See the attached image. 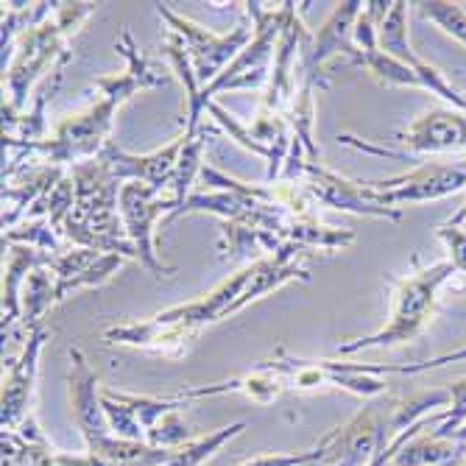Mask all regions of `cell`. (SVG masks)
Segmentation results:
<instances>
[{"instance_id":"cell-1","label":"cell","mask_w":466,"mask_h":466,"mask_svg":"<svg viewBox=\"0 0 466 466\" xmlns=\"http://www.w3.org/2000/svg\"><path fill=\"white\" fill-rule=\"evenodd\" d=\"M248 12V20L254 25V36L248 46L238 54V59L201 90L198 104L187 112V126L185 132H196L201 126V117L207 115V106L216 101V96L229 93V90H266L279 36L288 20V0L279 6H266V4H243Z\"/></svg>"},{"instance_id":"cell-2","label":"cell","mask_w":466,"mask_h":466,"mask_svg":"<svg viewBox=\"0 0 466 466\" xmlns=\"http://www.w3.org/2000/svg\"><path fill=\"white\" fill-rule=\"evenodd\" d=\"M455 274L458 271L447 260V263H433L425 268H416L408 277L394 279L389 321L366 338L344 341L341 347H338V358H347V355H355L363 350H389V347L413 341V338L431 321L436 302H439L441 285H447Z\"/></svg>"},{"instance_id":"cell-3","label":"cell","mask_w":466,"mask_h":466,"mask_svg":"<svg viewBox=\"0 0 466 466\" xmlns=\"http://www.w3.org/2000/svg\"><path fill=\"white\" fill-rule=\"evenodd\" d=\"M70 39L73 36L59 25L56 15H48L46 20L31 25L20 36L15 59H12L9 70L4 73V87L9 93V98L4 101L6 106H12L17 115H23V109L28 106V96L34 93L36 84L39 81L46 84L51 78V73L59 76L65 70V65L73 59Z\"/></svg>"},{"instance_id":"cell-4","label":"cell","mask_w":466,"mask_h":466,"mask_svg":"<svg viewBox=\"0 0 466 466\" xmlns=\"http://www.w3.org/2000/svg\"><path fill=\"white\" fill-rule=\"evenodd\" d=\"M282 179L285 182H299L319 207L329 209H341V213L352 216H366V218H386V221H402V209L400 207H383L369 182H355L341 174L329 171L321 162H310L302 143L293 137L290 154L282 167Z\"/></svg>"},{"instance_id":"cell-5","label":"cell","mask_w":466,"mask_h":466,"mask_svg":"<svg viewBox=\"0 0 466 466\" xmlns=\"http://www.w3.org/2000/svg\"><path fill=\"white\" fill-rule=\"evenodd\" d=\"M157 15L167 23V31H174L182 46L190 56L193 73L198 78V87H209L235 59L238 54L248 46L254 36V25L251 23H240L235 25L229 34H213L204 25H198L190 17H182L179 12H174L167 4H154ZM190 112V109H187Z\"/></svg>"},{"instance_id":"cell-6","label":"cell","mask_w":466,"mask_h":466,"mask_svg":"<svg viewBox=\"0 0 466 466\" xmlns=\"http://www.w3.org/2000/svg\"><path fill=\"white\" fill-rule=\"evenodd\" d=\"M177 209V201L171 196H162L154 187L143 182H126L120 187V218L129 243L137 248V263L154 277H174V268L159 263L154 248V227L162 216H171Z\"/></svg>"},{"instance_id":"cell-7","label":"cell","mask_w":466,"mask_h":466,"mask_svg":"<svg viewBox=\"0 0 466 466\" xmlns=\"http://www.w3.org/2000/svg\"><path fill=\"white\" fill-rule=\"evenodd\" d=\"M363 4L360 0H347V4H338L327 23L319 28V34L310 31V36L302 46L299 56V81L310 84L316 90L327 87V65L338 56H344V65L350 67L358 56V48L352 42V28L360 15Z\"/></svg>"},{"instance_id":"cell-8","label":"cell","mask_w":466,"mask_h":466,"mask_svg":"<svg viewBox=\"0 0 466 466\" xmlns=\"http://www.w3.org/2000/svg\"><path fill=\"white\" fill-rule=\"evenodd\" d=\"M369 187L383 207L439 201L466 190V165H419L410 174L369 182Z\"/></svg>"},{"instance_id":"cell-9","label":"cell","mask_w":466,"mask_h":466,"mask_svg":"<svg viewBox=\"0 0 466 466\" xmlns=\"http://www.w3.org/2000/svg\"><path fill=\"white\" fill-rule=\"evenodd\" d=\"M48 341L46 327L28 329V341L23 344V352L17 358H9L4 363V400H0V428L4 433L17 431L28 416H34V391H36V371H39V352Z\"/></svg>"},{"instance_id":"cell-10","label":"cell","mask_w":466,"mask_h":466,"mask_svg":"<svg viewBox=\"0 0 466 466\" xmlns=\"http://www.w3.org/2000/svg\"><path fill=\"white\" fill-rule=\"evenodd\" d=\"M101 402L112 433L126 441H146V436L159 419L187 405L177 391L167 397H146V394L112 391V389L101 391Z\"/></svg>"},{"instance_id":"cell-11","label":"cell","mask_w":466,"mask_h":466,"mask_svg":"<svg viewBox=\"0 0 466 466\" xmlns=\"http://www.w3.org/2000/svg\"><path fill=\"white\" fill-rule=\"evenodd\" d=\"M182 148H185V135L174 137L167 146L148 151V154H129V151L117 148L115 143H109L104 148L101 159L106 162V167L120 185L143 182V185L154 187L157 193H162L165 187L171 190V185H174V174H177Z\"/></svg>"},{"instance_id":"cell-12","label":"cell","mask_w":466,"mask_h":466,"mask_svg":"<svg viewBox=\"0 0 466 466\" xmlns=\"http://www.w3.org/2000/svg\"><path fill=\"white\" fill-rule=\"evenodd\" d=\"M394 140L402 146L400 151L416 162L425 154L461 151L466 148V112L458 109H431L416 117L408 129L397 132Z\"/></svg>"},{"instance_id":"cell-13","label":"cell","mask_w":466,"mask_h":466,"mask_svg":"<svg viewBox=\"0 0 466 466\" xmlns=\"http://www.w3.org/2000/svg\"><path fill=\"white\" fill-rule=\"evenodd\" d=\"M115 51L126 59V70L120 76H104L93 81V90L104 98L117 101L120 106L126 101H132L140 90H154V87H165L171 76L165 70H159L151 59H146L137 51V42L132 36L129 28H123L117 42H115Z\"/></svg>"},{"instance_id":"cell-14","label":"cell","mask_w":466,"mask_h":466,"mask_svg":"<svg viewBox=\"0 0 466 466\" xmlns=\"http://www.w3.org/2000/svg\"><path fill=\"white\" fill-rule=\"evenodd\" d=\"M196 332H190L182 324H167L157 316L143 319V321H123L115 327L104 329V341L117 344V347H132L165 358H179L187 347V341Z\"/></svg>"},{"instance_id":"cell-15","label":"cell","mask_w":466,"mask_h":466,"mask_svg":"<svg viewBox=\"0 0 466 466\" xmlns=\"http://www.w3.org/2000/svg\"><path fill=\"white\" fill-rule=\"evenodd\" d=\"M288 391V380L285 374L271 363H260L254 366L246 374H238L232 380H224V383H209V386H193V389H179L177 394L185 402L193 400H204V397H224V394H240L251 402H260V405H274L282 394Z\"/></svg>"},{"instance_id":"cell-16","label":"cell","mask_w":466,"mask_h":466,"mask_svg":"<svg viewBox=\"0 0 466 466\" xmlns=\"http://www.w3.org/2000/svg\"><path fill=\"white\" fill-rule=\"evenodd\" d=\"M51 254L34 246H9V260L4 274V338L15 321L23 319V288L34 268L48 266Z\"/></svg>"},{"instance_id":"cell-17","label":"cell","mask_w":466,"mask_h":466,"mask_svg":"<svg viewBox=\"0 0 466 466\" xmlns=\"http://www.w3.org/2000/svg\"><path fill=\"white\" fill-rule=\"evenodd\" d=\"M59 452L42 433L36 416H28L17 431L4 433V466H59Z\"/></svg>"},{"instance_id":"cell-18","label":"cell","mask_w":466,"mask_h":466,"mask_svg":"<svg viewBox=\"0 0 466 466\" xmlns=\"http://www.w3.org/2000/svg\"><path fill=\"white\" fill-rule=\"evenodd\" d=\"M466 452V444L452 439H436L433 433L413 436L394 458L391 466H439V463H455Z\"/></svg>"},{"instance_id":"cell-19","label":"cell","mask_w":466,"mask_h":466,"mask_svg":"<svg viewBox=\"0 0 466 466\" xmlns=\"http://www.w3.org/2000/svg\"><path fill=\"white\" fill-rule=\"evenodd\" d=\"M204 148H207V126L201 123L196 132H185V148H182L177 174H174V185H171V198L177 201V209L190 198L196 177H201Z\"/></svg>"},{"instance_id":"cell-20","label":"cell","mask_w":466,"mask_h":466,"mask_svg":"<svg viewBox=\"0 0 466 466\" xmlns=\"http://www.w3.org/2000/svg\"><path fill=\"white\" fill-rule=\"evenodd\" d=\"M56 305V277L48 266H39L28 274L25 288H23V319L20 324L34 329L42 324L51 308Z\"/></svg>"},{"instance_id":"cell-21","label":"cell","mask_w":466,"mask_h":466,"mask_svg":"<svg viewBox=\"0 0 466 466\" xmlns=\"http://www.w3.org/2000/svg\"><path fill=\"white\" fill-rule=\"evenodd\" d=\"M380 51L405 62L413 70L425 62L413 54V46L408 39V4H402V0H394L383 25H380Z\"/></svg>"},{"instance_id":"cell-22","label":"cell","mask_w":466,"mask_h":466,"mask_svg":"<svg viewBox=\"0 0 466 466\" xmlns=\"http://www.w3.org/2000/svg\"><path fill=\"white\" fill-rule=\"evenodd\" d=\"M246 428H248L246 421H232V425H224V428L207 433V436L190 439L187 444L171 450V458H167L165 466H201L204 461L213 458L224 444H229L235 436H240Z\"/></svg>"},{"instance_id":"cell-23","label":"cell","mask_w":466,"mask_h":466,"mask_svg":"<svg viewBox=\"0 0 466 466\" xmlns=\"http://www.w3.org/2000/svg\"><path fill=\"white\" fill-rule=\"evenodd\" d=\"M452 397L447 389H436V391H421L405 400H397L391 405V433L400 436L402 431L419 425L421 419H428V413H433V408H450Z\"/></svg>"},{"instance_id":"cell-24","label":"cell","mask_w":466,"mask_h":466,"mask_svg":"<svg viewBox=\"0 0 466 466\" xmlns=\"http://www.w3.org/2000/svg\"><path fill=\"white\" fill-rule=\"evenodd\" d=\"M4 243H9V246H34L39 251L51 254V258L67 251V240L59 235V229L48 218H25L17 227L4 229Z\"/></svg>"},{"instance_id":"cell-25","label":"cell","mask_w":466,"mask_h":466,"mask_svg":"<svg viewBox=\"0 0 466 466\" xmlns=\"http://www.w3.org/2000/svg\"><path fill=\"white\" fill-rule=\"evenodd\" d=\"M352 67H363L369 70L380 84H386V87H413V90H421V81L416 76L413 67H408L405 62L383 54V51H374V54H358Z\"/></svg>"},{"instance_id":"cell-26","label":"cell","mask_w":466,"mask_h":466,"mask_svg":"<svg viewBox=\"0 0 466 466\" xmlns=\"http://www.w3.org/2000/svg\"><path fill=\"white\" fill-rule=\"evenodd\" d=\"M123 263H126V258H120V254H101V258L90 268H84L78 277L62 279V282L56 279V302H65L70 293L84 290V288H101L120 271Z\"/></svg>"},{"instance_id":"cell-27","label":"cell","mask_w":466,"mask_h":466,"mask_svg":"<svg viewBox=\"0 0 466 466\" xmlns=\"http://www.w3.org/2000/svg\"><path fill=\"white\" fill-rule=\"evenodd\" d=\"M419 15L436 23L444 34L455 36L461 46H466V9L463 4H444V0H425L416 4Z\"/></svg>"},{"instance_id":"cell-28","label":"cell","mask_w":466,"mask_h":466,"mask_svg":"<svg viewBox=\"0 0 466 466\" xmlns=\"http://www.w3.org/2000/svg\"><path fill=\"white\" fill-rule=\"evenodd\" d=\"M193 439L187 421L182 416V410H171L165 419H159L151 428V433L146 436V444L159 447V450H177L182 444H187Z\"/></svg>"},{"instance_id":"cell-29","label":"cell","mask_w":466,"mask_h":466,"mask_svg":"<svg viewBox=\"0 0 466 466\" xmlns=\"http://www.w3.org/2000/svg\"><path fill=\"white\" fill-rule=\"evenodd\" d=\"M447 391H450L452 402H450V408H447V416H444L441 425H439L436 431H431L436 439H450L458 428L466 425V377L455 380V383H452Z\"/></svg>"},{"instance_id":"cell-30","label":"cell","mask_w":466,"mask_h":466,"mask_svg":"<svg viewBox=\"0 0 466 466\" xmlns=\"http://www.w3.org/2000/svg\"><path fill=\"white\" fill-rule=\"evenodd\" d=\"M321 458H324V447L319 441L313 450H305V452H263V455L246 458L235 466H308Z\"/></svg>"},{"instance_id":"cell-31","label":"cell","mask_w":466,"mask_h":466,"mask_svg":"<svg viewBox=\"0 0 466 466\" xmlns=\"http://www.w3.org/2000/svg\"><path fill=\"white\" fill-rule=\"evenodd\" d=\"M436 235L444 240L447 251H450V266L466 277V229L463 227H452V224H441L436 229Z\"/></svg>"},{"instance_id":"cell-32","label":"cell","mask_w":466,"mask_h":466,"mask_svg":"<svg viewBox=\"0 0 466 466\" xmlns=\"http://www.w3.org/2000/svg\"><path fill=\"white\" fill-rule=\"evenodd\" d=\"M458 360H466V347H461V350H455V352H447V355H439V358L425 360V363H405V366H391V363H389V374H421V371L441 369V366L458 363Z\"/></svg>"},{"instance_id":"cell-33","label":"cell","mask_w":466,"mask_h":466,"mask_svg":"<svg viewBox=\"0 0 466 466\" xmlns=\"http://www.w3.org/2000/svg\"><path fill=\"white\" fill-rule=\"evenodd\" d=\"M447 224H452V227H463V229H466V204L458 209V213H455Z\"/></svg>"},{"instance_id":"cell-34","label":"cell","mask_w":466,"mask_h":466,"mask_svg":"<svg viewBox=\"0 0 466 466\" xmlns=\"http://www.w3.org/2000/svg\"><path fill=\"white\" fill-rule=\"evenodd\" d=\"M450 439H452V441H461V444H466V425H463V428H458V431H455Z\"/></svg>"},{"instance_id":"cell-35","label":"cell","mask_w":466,"mask_h":466,"mask_svg":"<svg viewBox=\"0 0 466 466\" xmlns=\"http://www.w3.org/2000/svg\"><path fill=\"white\" fill-rule=\"evenodd\" d=\"M461 461H455V463H439V466H458Z\"/></svg>"},{"instance_id":"cell-36","label":"cell","mask_w":466,"mask_h":466,"mask_svg":"<svg viewBox=\"0 0 466 466\" xmlns=\"http://www.w3.org/2000/svg\"><path fill=\"white\" fill-rule=\"evenodd\" d=\"M463 466H466V463H463Z\"/></svg>"}]
</instances>
